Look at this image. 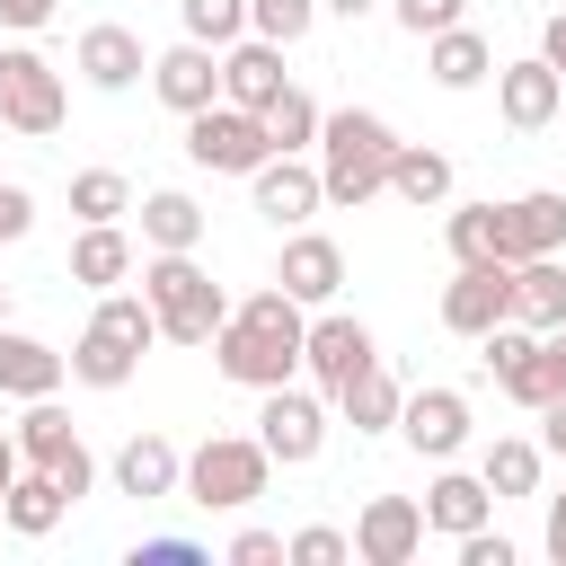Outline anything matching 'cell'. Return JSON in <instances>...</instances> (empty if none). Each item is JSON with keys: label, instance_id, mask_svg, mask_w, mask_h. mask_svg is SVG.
<instances>
[{"label": "cell", "instance_id": "6da1fadb", "mask_svg": "<svg viewBox=\"0 0 566 566\" xmlns=\"http://www.w3.org/2000/svg\"><path fill=\"white\" fill-rule=\"evenodd\" d=\"M301 327H310V310H301L283 283L248 292V301H230V318L212 327V371H221L230 389H274V380L301 371Z\"/></svg>", "mask_w": 566, "mask_h": 566}, {"label": "cell", "instance_id": "7a4b0ae2", "mask_svg": "<svg viewBox=\"0 0 566 566\" xmlns=\"http://www.w3.org/2000/svg\"><path fill=\"white\" fill-rule=\"evenodd\" d=\"M389 150H398L389 115H371V106H327V115H318V186H327V203H336V212H363L371 195H389Z\"/></svg>", "mask_w": 566, "mask_h": 566}, {"label": "cell", "instance_id": "3957f363", "mask_svg": "<svg viewBox=\"0 0 566 566\" xmlns=\"http://www.w3.org/2000/svg\"><path fill=\"white\" fill-rule=\"evenodd\" d=\"M142 301L159 310L168 345H212V327L230 318V292L212 283V265L195 248H150L142 256Z\"/></svg>", "mask_w": 566, "mask_h": 566}, {"label": "cell", "instance_id": "277c9868", "mask_svg": "<svg viewBox=\"0 0 566 566\" xmlns=\"http://www.w3.org/2000/svg\"><path fill=\"white\" fill-rule=\"evenodd\" d=\"M265 486H274V451L256 433H203L186 451V478H177V495L195 513H248Z\"/></svg>", "mask_w": 566, "mask_h": 566}, {"label": "cell", "instance_id": "5b68a950", "mask_svg": "<svg viewBox=\"0 0 566 566\" xmlns=\"http://www.w3.org/2000/svg\"><path fill=\"white\" fill-rule=\"evenodd\" d=\"M327 433H336V407H327V389H301V380H274V389H256V442L274 451V469H310V460L327 451Z\"/></svg>", "mask_w": 566, "mask_h": 566}, {"label": "cell", "instance_id": "8992f818", "mask_svg": "<svg viewBox=\"0 0 566 566\" xmlns=\"http://www.w3.org/2000/svg\"><path fill=\"white\" fill-rule=\"evenodd\" d=\"M9 442H18V460H27V469H44V478H53L71 504L97 486V451L80 442V424H71L53 398H27V416L9 424Z\"/></svg>", "mask_w": 566, "mask_h": 566}, {"label": "cell", "instance_id": "52a82bcc", "mask_svg": "<svg viewBox=\"0 0 566 566\" xmlns=\"http://www.w3.org/2000/svg\"><path fill=\"white\" fill-rule=\"evenodd\" d=\"M62 115H71L62 71H53L35 44H0V124H9V133H27V142H53V133H62Z\"/></svg>", "mask_w": 566, "mask_h": 566}, {"label": "cell", "instance_id": "ba28073f", "mask_svg": "<svg viewBox=\"0 0 566 566\" xmlns=\"http://www.w3.org/2000/svg\"><path fill=\"white\" fill-rule=\"evenodd\" d=\"M186 159L212 168V177H248V168H265V159H274L265 115H248V106H230V97L195 106V115H186Z\"/></svg>", "mask_w": 566, "mask_h": 566}, {"label": "cell", "instance_id": "9c48e42d", "mask_svg": "<svg viewBox=\"0 0 566 566\" xmlns=\"http://www.w3.org/2000/svg\"><path fill=\"white\" fill-rule=\"evenodd\" d=\"M363 363H380V336L354 318V310H310V327H301V371H310V389H336L345 371H363Z\"/></svg>", "mask_w": 566, "mask_h": 566}, {"label": "cell", "instance_id": "30bf717a", "mask_svg": "<svg viewBox=\"0 0 566 566\" xmlns=\"http://www.w3.org/2000/svg\"><path fill=\"white\" fill-rule=\"evenodd\" d=\"M469 424H478L469 398L433 380V389H407V398H398V424H389V433H398L416 460H460V451H469Z\"/></svg>", "mask_w": 566, "mask_h": 566}, {"label": "cell", "instance_id": "8fae6325", "mask_svg": "<svg viewBox=\"0 0 566 566\" xmlns=\"http://www.w3.org/2000/svg\"><path fill=\"white\" fill-rule=\"evenodd\" d=\"M513 318V265L504 256H486V265H451V283H442V327L451 336H486V327H504Z\"/></svg>", "mask_w": 566, "mask_h": 566}, {"label": "cell", "instance_id": "7c38bea8", "mask_svg": "<svg viewBox=\"0 0 566 566\" xmlns=\"http://www.w3.org/2000/svg\"><path fill=\"white\" fill-rule=\"evenodd\" d=\"M248 195H256V212H265L274 230H301V221L327 203V186H318V159H310V150H274L265 168H248Z\"/></svg>", "mask_w": 566, "mask_h": 566}, {"label": "cell", "instance_id": "4fadbf2b", "mask_svg": "<svg viewBox=\"0 0 566 566\" xmlns=\"http://www.w3.org/2000/svg\"><path fill=\"white\" fill-rule=\"evenodd\" d=\"M274 283L301 301V310H327L336 292H345V248L327 239V230H283V256H274Z\"/></svg>", "mask_w": 566, "mask_h": 566}, {"label": "cell", "instance_id": "5bb4252c", "mask_svg": "<svg viewBox=\"0 0 566 566\" xmlns=\"http://www.w3.org/2000/svg\"><path fill=\"white\" fill-rule=\"evenodd\" d=\"M345 539H354L363 566H407L424 548V504L416 495H363V513H354Z\"/></svg>", "mask_w": 566, "mask_h": 566}, {"label": "cell", "instance_id": "9a60e30c", "mask_svg": "<svg viewBox=\"0 0 566 566\" xmlns=\"http://www.w3.org/2000/svg\"><path fill=\"white\" fill-rule=\"evenodd\" d=\"M150 97H159L168 115L212 106V97H221V53H212V44H195V35H177L168 53H150Z\"/></svg>", "mask_w": 566, "mask_h": 566}, {"label": "cell", "instance_id": "2e32d148", "mask_svg": "<svg viewBox=\"0 0 566 566\" xmlns=\"http://www.w3.org/2000/svg\"><path fill=\"white\" fill-rule=\"evenodd\" d=\"M71 71L97 88V97H124L133 80H150V53H142V35L133 27H80V53H71Z\"/></svg>", "mask_w": 566, "mask_h": 566}, {"label": "cell", "instance_id": "e0dca14e", "mask_svg": "<svg viewBox=\"0 0 566 566\" xmlns=\"http://www.w3.org/2000/svg\"><path fill=\"white\" fill-rule=\"evenodd\" d=\"M557 106H566V80H557L539 53H522V62H495V115H504L513 133H539V124H557Z\"/></svg>", "mask_w": 566, "mask_h": 566}, {"label": "cell", "instance_id": "ac0fdd59", "mask_svg": "<svg viewBox=\"0 0 566 566\" xmlns=\"http://www.w3.org/2000/svg\"><path fill=\"white\" fill-rule=\"evenodd\" d=\"M283 44H265V35H239V44H221V97L230 106H248V115H265L274 97H283Z\"/></svg>", "mask_w": 566, "mask_h": 566}, {"label": "cell", "instance_id": "d6986e66", "mask_svg": "<svg viewBox=\"0 0 566 566\" xmlns=\"http://www.w3.org/2000/svg\"><path fill=\"white\" fill-rule=\"evenodd\" d=\"M133 274H142L133 230H124V221H80V239H71V283H80V292H115V283H133Z\"/></svg>", "mask_w": 566, "mask_h": 566}, {"label": "cell", "instance_id": "ffe728a7", "mask_svg": "<svg viewBox=\"0 0 566 566\" xmlns=\"http://www.w3.org/2000/svg\"><path fill=\"white\" fill-rule=\"evenodd\" d=\"M416 504H424V531H442V539H460V531L495 522V495H486V478H478V469H451V460H433V486H424Z\"/></svg>", "mask_w": 566, "mask_h": 566}, {"label": "cell", "instance_id": "44dd1931", "mask_svg": "<svg viewBox=\"0 0 566 566\" xmlns=\"http://www.w3.org/2000/svg\"><path fill=\"white\" fill-rule=\"evenodd\" d=\"M566 248V186H531L504 203V256H557Z\"/></svg>", "mask_w": 566, "mask_h": 566}, {"label": "cell", "instance_id": "7402d4cb", "mask_svg": "<svg viewBox=\"0 0 566 566\" xmlns=\"http://www.w3.org/2000/svg\"><path fill=\"white\" fill-rule=\"evenodd\" d=\"M71 380V363H62V345H44V336H27V327H0V398H53Z\"/></svg>", "mask_w": 566, "mask_h": 566}, {"label": "cell", "instance_id": "603a6c76", "mask_svg": "<svg viewBox=\"0 0 566 566\" xmlns=\"http://www.w3.org/2000/svg\"><path fill=\"white\" fill-rule=\"evenodd\" d=\"M398 371L389 363H363V371H345L336 389H327V407H336V424H354V433H389L398 424Z\"/></svg>", "mask_w": 566, "mask_h": 566}, {"label": "cell", "instance_id": "cb8c5ba5", "mask_svg": "<svg viewBox=\"0 0 566 566\" xmlns=\"http://www.w3.org/2000/svg\"><path fill=\"white\" fill-rule=\"evenodd\" d=\"M177 478H186V451H177L168 433H133V442L115 451V495L168 504V495H177Z\"/></svg>", "mask_w": 566, "mask_h": 566}, {"label": "cell", "instance_id": "d4e9b609", "mask_svg": "<svg viewBox=\"0 0 566 566\" xmlns=\"http://www.w3.org/2000/svg\"><path fill=\"white\" fill-rule=\"evenodd\" d=\"M424 71H433V88H478V80H495V44L460 18V27H442V35H424Z\"/></svg>", "mask_w": 566, "mask_h": 566}, {"label": "cell", "instance_id": "484cf974", "mask_svg": "<svg viewBox=\"0 0 566 566\" xmlns=\"http://www.w3.org/2000/svg\"><path fill=\"white\" fill-rule=\"evenodd\" d=\"M389 195L416 203V212H442V203H451V159H442L433 142H398V150H389Z\"/></svg>", "mask_w": 566, "mask_h": 566}, {"label": "cell", "instance_id": "4316f807", "mask_svg": "<svg viewBox=\"0 0 566 566\" xmlns=\"http://www.w3.org/2000/svg\"><path fill=\"white\" fill-rule=\"evenodd\" d=\"M62 513H71V495H62L44 469H18V478H9V495H0V522H9L18 539H53V531H62Z\"/></svg>", "mask_w": 566, "mask_h": 566}, {"label": "cell", "instance_id": "83f0119b", "mask_svg": "<svg viewBox=\"0 0 566 566\" xmlns=\"http://www.w3.org/2000/svg\"><path fill=\"white\" fill-rule=\"evenodd\" d=\"M62 363H71V380H80V389H124V380L142 371V354H133L124 336H106L97 318L71 336V354H62Z\"/></svg>", "mask_w": 566, "mask_h": 566}, {"label": "cell", "instance_id": "f1b7e54d", "mask_svg": "<svg viewBox=\"0 0 566 566\" xmlns=\"http://www.w3.org/2000/svg\"><path fill=\"white\" fill-rule=\"evenodd\" d=\"M539 469H548V451H539L531 433H495V442L478 451V478H486L495 504H504V495H539Z\"/></svg>", "mask_w": 566, "mask_h": 566}, {"label": "cell", "instance_id": "f546056e", "mask_svg": "<svg viewBox=\"0 0 566 566\" xmlns=\"http://www.w3.org/2000/svg\"><path fill=\"white\" fill-rule=\"evenodd\" d=\"M442 248H451V265L504 256V203H451V212H442ZM504 265H513V256H504Z\"/></svg>", "mask_w": 566, "mask_h": 566}, {"label": "cell", "instance_id": "4dcf8cb0", "mask_svg": "<svg viewBox=\"0 0 566 566\" xmlns=\"http://www.w3.org/2000/svg\"><path fill=\"white\" fill-rule=\"evenodd\" d=\"M142 248H203V203L186 186L142 195Z\"/></svg>", "mask_w": 566, "mask_h": 566}, {"label": "cell", "instance_id": "1f68e13d", "mask_svg": "<svg viewBox=\"0 0 566 566\" xmlns=\"http://www.w3.org/2000/svg\"><path fill=\"white\" fill-rule=\"evenodd\" d=\"M513 318L522 327H557L566 318V265L557 256H522L513 265Z\"/></svg>", "mask_w": 566, "mask_h": 566}, {"label": "cell", "instance_id": "d6a6232c", "mask_svg": "<svg viewBox=\"0 0 566 566\" xmlns=\"http://www.w3.org/2000/svg\"><path fill=\"white\" fill-rule=\"evenodd\" d=\"M318 115H327V106L283 80V97L265 106V142H274V150H318Z\"/></svg>", "mask_w": 566, "mask_h": 566}, {"label": "cell", "instance_id": "836d02e7", "mask_svg": "<svg viewBox=\"0 0 566 566\" xmlns=\"http://www.w3.org/2000/svg\"><path fill=\"white\" fill-rule=\"evenodd\" d=\"M88 318H97L106 336H124L133 354H150V345H159V310H150L142 292H124V283H115V292H97V310H88Z\"/></svg>", "mask_w": 566, "mask_h": 566}, {"label": "cell", "instance_id": "e575fe53", "mask_svg": "<svg viewBox=\"0 0 566 566\" xmlns=\"http://www.w3.org/2000/svg\"><path fill=\"white\" fill-rule=\"evenodd\" d=\"M71 212H80V221H124V212H133L124 168H80V177H71Z\"/></svg>", "mask_w": 566, "mask_h": 566}, {"label": "cell", "instance_id": "d590c367", "mask_svg": "<svg viewBox=\"0 0 566 566\" xmlns=\"http://www.w3.org/2000/svg\"><path fill=\"white\" fill-rule=\"evenodd\" d=\"M177 27H186L195 44H212V53H221V44H239V35H248V0H177Z\"/></svg>", "mask_w": 566, "mask_h": 566}, {"label": "cell", "instance_id": "8d00e7d4", "mask_svg": "<svg viewBox=\"0 0 566 566\" xmlns=\"http://www.w3.org/2000/svg\"><path fill=\"white\" fill-rule=\"evenodd\" d=\"M310 27H318V0H248V35H265V44H283V53H292Z\"/></svg>", "mask_w": 566, "mask_h": 566}, {"label": "cell", "instance_id": "74e56055", "mask_svg": "<svg viewBox=\"0 0 566 566\" xmlns=\"http://www.w3.org/2000/svg\"><path fill=\"white\" fill-rule=\"evenodd\" d=\"M345 557H354V539H345L336 522H310V531L283 539V566H345Z\"/></svg>", "mask_w": 566, "mask_h": 566}, {"label": "cell", "instance_id": "f35d334b", "mask_svg": "<svg viewBox=\"0 0 566 566\" xmlns=\"http://www.w3.org/2000/svg\"><path fill=\"white\" fill-rule=\"evenodd\" d=\"M389 18H398V27L416 35V44H424V35L460 27V18H469V0H389Z\"/></svg>", "mask_w": 566, "mask_h": 566}, {"label": "cell", "instance_id": "ab89813d", "mask_svg": "<svg viewBox=\"0 0 566 566\" xmlns=\"http://www.w3.org/2000/svg\"><path fill=\"white\" fill-rule=\"evenodd\" d=\"M27 230H35V195H27L18 177H0V248H18Z\"/></svg>", "mask_w": 566, "mask_h": 566}, {"label": "cell", "instance_id": "60d3db41", "mask_svg": "<svg viewBox=\"0 0 566 566\" xmlns=\"http://www.w3.org/2000/svg\"><path fill=\"white\" fill-rule=\"evenodd\" d=\"M221 557H230V566H283V531H256V522H248Z\"/></svg>", "mask_w": 566, "mask_h": 566}, {"label": "cell", "instance_id": "b9f144b4", "mask_svg": "<svg viewBox=\"0 0 566 566\" xmlns=\"http://www.w3.org/2000/svg\"><path fill=\"white\" fill-rule=\"evenodd\" d=\"M133 566H212V548H195V539H142Z\"/></svg>", "mask_w": 566, "mask_h": 566}, {"label": "cell", "instance_id": "7bdbcfd3", "mask_svg": "<svg viewBox=\"0 0 566 566\" xmlns=\"http://www.w3.org/2000/svg\"><path fill=\"white\" fill-rule=\"evenodd\" d=\"M53 9L62 0H0V27L9 35H35V27H53Z\"/></svg>", "mask_w": 566, "mask_h": 566}, {"label": "cell", "instance_id": "ee69618b", "mask_svg": "<svg viewBox=\"0 0 566 566\" xmlns=\"http://www.w3.org/2000/svg\"><path fill=\"white\" fill-rule=\"evenodd\" d=\"M539 451H548V460H566V389L539 407Z\"/></svg>", "mask_w": 566, "mask_h": 566}, {"label": "cell", "instance_id": "f6af8a7d", "mask_svg": "<svg viewBox=\"0 0 566 566\" xmlns=\"http://www.w3.org/2000/svg\"><path fill=\"white\" fill-rule=\"evenodd\" d=\"M539 62L566 80V9H548V27H539Z\"/></svg>", "mask_w": 566, "mask_h": 566}, {"label": "cell", "instance_id": "bcb514c9", "mask_svg": "<svg viewBox=\"0 0 566 566\" xmlns=\"http://www.w3.org/2000/svg\"><path fill=\"white\" fill-rule=\"evenodd\" d=\"M539 548L566 566V495H548V522H539Z\"/></svg>", "mask_w": 566, "mask_h": 566}, {"label": "cell", "instance_id": "7dc6e473", "mask_svg": "<svg viewBox=\"0 0 566 566\" xmlns=\"http://www.w3.org/2000/svg\"><path fill=\"white\" fill-rule=\"evenodd\" d=\"M539 345H548V363H557V380H566V318H557V327H539Z\"/></svg>", "mask_w": 566, "mask_h": 566}, {"label": "cell", "instance_id": "c3c4849f", "mask_svg": "<svg viewBox=\"0 0 566 566\" xmlns=\"http://www.w3.org/2000/svg\"><path fill=\"white\" fill-rule=\"evenodd\" d=\"M18 469H27V460H18V442L0 433V495H9V478H18Z\"/></svg>", "mask_w": 566, "mask_h": 566}, {"label": "cell", "instance_id": "681fc988", "mask_svg": "<svg viewBox=\"0 0 566 566\" xmlns=\"http://www.w3.org/2000/svg\"><path fill=\"white\" fill-rule=\"evenodd\" d=\"M318 9H336V18H371L380 0H318Z\"/></svg>", "mask_w": 566, "mask_h": 566}, {"label": "cell", "instance_id": "f907efd6", "mask_svg": "<svg viewBox=\"0 0 566 566\" xmlns=\"http://www.w3.org/2000/svg\"><path fill=\"white\" fill-rule=\"evenodd\" d=\"M0 327H9V283H0Z\"/></svg>", "mask_w": 566, "mask_h": 566}]
</instances>
